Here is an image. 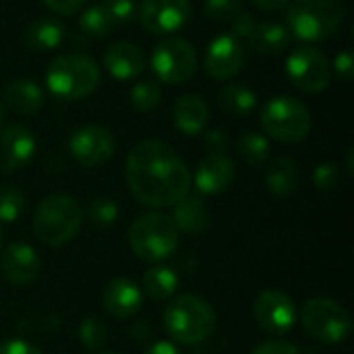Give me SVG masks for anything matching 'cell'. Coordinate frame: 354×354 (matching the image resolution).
<instances>
[{
	"mask_svg": "<svg viewBox=\"0 0 354 354\" xmlns=\"http://www.w3.org/2000/svg\"><path fill=\"white\" fill-rule=\"evenodd\" d=\"M4 102L17 114H33L44 106V89L31 79H15L4 87Z\"/></svg>",
	"mask_w": 354,
	"mask_h": 354,
	"instance_id": "obj_21",
	"label": "cell"
},
{
	"mask_svg": "<svg viewBox=\"0 0 354 354\" xmlns=\"http://www.w3.org/2000/svg\"><path fill=\"white\" fill-rule=\"evenodd\" d=\"M62 39H64V27L56 19H37L23 33L25 46L35 52H50L58 48Z\"/></svg>",
	"mask_w": 354,
	"mask_h": 354,
	"instance_id": "obj_25",
	"label": "cell"
},
{
	"mask_svg": "<svg viewBox=\"0 0 354 354\" xmlns=\"http://www.w3.org/2000/svg\"><path fill=\"white\" fill-rule=\"evenodd\" d=\"M330 66H332V71H334L342 81H351L354 73L353 52H351V50L338 52V54H336V58H334V62H332Z\"/></svg>",
	"mask_w": 354,
	"mask_h": 354,
	"instance_id": "obj_38",
	"label": "cell"
},
{
	"mask_svg": "<svg viewBox=\"0 0 354 354\" xmlns=\"http://www.w3.org/2000/svg\"><path fill=\"white\" fill-rule=\"evenodd\" d=\"M205 143L207 147L212 149V153H226L230 141H228V135L220 129H212L205 133Z\"/></svg>",
	"mask_w": 354,
	"mask_h": 354,
	"instance_id": "obj_40",
	"label": "cell"
},
{
	"mask_svg": "<svg viewBox=\"0 0 354 354\" xmlns=\"http://www.w3.org/2000/svg\"><path fill=\"white\" fill-rule=\"evenodd\" d=\"M79 25L91 37H106V35H110V31L114 27V21L108 17L104 6H89V8H85L81 12Z\"/></svg>",
	"mask_w": 354,
	"mask_h": 354,
	"instance_id": "obj_29",
	"label": "cell"
},
{
	"mask_svg": "<svg viewBox=\"0 0 354 354\" xmlns=\"http://www.w3.org/2000/svg\"><path fill=\"white\" fill-rule=\"evenodd\" d=\"M209 120V108L207 104L195 95L185 93L174 102V124L185 135H199Z\"/></svg>",
	"mask_w": 354,
	"mask_h": 354,
	"instance_id": "obj_20",
	"label": "cell"
},
{
	"mask_svg": "<svg viewBox=\"0 0 354 354\" xmlns=\"http://www.w3.org/2000/svg\"><path fill=\"white\" fill-rule=\"evenodd\" d=\"M301 324L305 332L324 344H340L353 332V319L348 311L332 299H309L301 311Z\"/></svg>",
	"mask_w": 354,
	"mask_h": 354,
	"instance_id": "obj_8",
	"label": "cell"
},
{
	"mask_svg": "<svg viewBox=\"0 0 354 354\" xmlns=\"http://www.w3.org/2000/svg\"><path fill=\"white\" fill-rule=\"evenodd\" d=\"M116 143L108 129L97 124H83L68 137V151L83 168H97L114 156Z\"/></svg>",
	"mask_w": 354,
	"mask_h": 354,
	"instance_id": "obj_11",
	"label": "cell"
},
{
	"mask_svg": "<svg viewBox=\"0 0 354 354\" xmlns=\"http://www.w3.org/2000/svg\"><path fill=\"white\" fill-rule=\"evenodd\" d=\"M236 149H239V156H241L243 162L255 166V164H261V162L268 160V156H270V141L261 133H245V135L239 137Z\"/></svg>",
	"mask_w": 354,
	"mask_h": 354,
	"instance_id": "obj_28",
	"label": "cell"
},
{
	"mask_svg": "<svg viewBox=\"0 0 354 354\" xmlns=\"http://www.w3.org/2000/svg\"><path fill=\"white\" fill-rule=\"evenodd\" d=\"M145 354H183L172 342H156V344H151Z\"/></svg>",
	"mask_w": 354,
	"mask_h": 354,
	"instance_id": "obj_43",
	"label": "cell"
},
{
	"mask_svg": "<svg viewBox=\"0 0 354 354\" xmlns=\"http://www.w3.org/2000/svg\"><path fill=\"white\" fill-rule=\"evenodd\" d=\"M2 122H4V104L0 100V129H2Z\"/></svg>",
	"mask_w": 354,
	"mask_h": 354,
	"instance_id": "obj_46",
	"label": "cell"
},
{
	"mask_svg": "<svg viewBox=\"0 0 354 354\" xmlns=\"http://www.w3.org/2000/svg\"><path fill=\"white\" fill-rule=\"evenodd\" d=\"M261 10H282L290 0H251Z\"/></svg>",
	"mask_w": 354,
	"mask_h": 354,
	"instance_id": "obj_44",
	"label": "cell"
},
{
	"mask_svg": "<svg viewBox=\"0 0 354 354\" xmlns=\"http://www.w3.org/2000/svg\"><path fill=\"white\" fill-rule=\"evenodd\" d=\"M0 354H41V351L25 340H8L0 344Z\"/></svg>",
	"mask_w": 354,
	"mask_h": 354,
	"instance_id": "obj_42",
	"label": "cell"
},
{
	"mask_svg": "<svg viewBox=\"0 0 354 354\" xmlns=\"http://www.w3.org/2000/svg\"><path fill=\"white\" fill-rule=\"evenodd\" d=\"M251 354H301V351L286 340H268L259 344Z\"/></svg>",
	"mask_w": 354,
	"mask_h": 354,
	"instance_id": "obj_39",
	"label": "cell"
},
{
	"mask_svg": "<svg viewBox=\"0 0 354 354\" xmlns=\"http://www.w3.org/2000/svg\"><path fill=\"white\" fill-rule=\"evenodd\" d=\"M353 156L354 151L353 149H348V153H346V172H348V174H353Z\"/></svg>",
	"mask_w": 354,
	"mask_h": 354,
	"instance_id": "obj_45",
	"label": "cell"
},
{
	"mask_svg": "<svg viewBox=\"0 0 354 354\" xmlns=\"http://www.w3.org/2000/svg\"><path fill=\"white\" fill-rule=\"evenodd\" d=\"M164 328L174 342L201 344L216 328V313L212 305L197 295H178L164 311Z\"/></svg>",
	"mask_w": 354,
	"mask_h": 354,
	"instance_id": "obj_2",
	"label": "cell"
},
{
	"mask_svg": "<svg viewBox=\"0 0 354 354\" xmlns=\"http://www.w3.org/2000/svg\"><path fill=\"white\" fill-rule=\"evenodd\" d=\"M178 228L166 214H143L129 230V245L137 259L158 263L168 259L178 247Z\"/></svg>",
	"mask_w": 354,
	"mask_h": 354,
	"instance_id": "obj_6",
	"label": "cell"
},
{
	"mask_svg": "<svg viewBox=\"0 0 354 354\" xmlns=\"http://www.w3.org/2000/svg\"><path fill=\"white\" fill-rule=\"evenodd\" d=\"M160 97H162V89L158 83L153 81H141V83H135L133 89H131V102L137 110L141 112H149L153 110L158 104H160Z\"/></svg>",
	"mask_w": 354,
	"mask_h": 354,
	"instance_id": "obj_32",
	"label": "cell"
},
{
	"mask_svg": "<svg viewBox=\"0 0 354 354\" xmlns=\"http://www.w3.org/2000/svg\"><path fill=\"white\" fill-rule=\"evenodd\" d=\"M104 64L108 73L118 81L137 79L145 71L143 52L135 44H129V41H118L110 46L104 54Z\"/></svg>",
	"mask_w": 354,
	"mask_h": 354,
	"instance_id": "obj_19",
	"label": "cell"
},
{
	"mask_svg": "<svg viewBox=\"0 0 354 354\" xmlns=\"http://www.w3.org/2000/svg\"><path fill=\"white\" fill-rule=\"evenodd\" d=\"M286 75L301 91L319 93L328 89L332 81V66L322 50L315 46H301L290 52L286 60Z\"/></svg>",
	"mask_w": 354,
	"mask_h": 354,
	"instance_id": "obj_10",
	"label": "cell"
},
{
	"mask_svg": "<svg viewBox=\"0 0 354 354\" xmlns=\"http://www.w3.org/2000/svg\"><path fill=\"white\" fill-rule=\"evenodd\" d=\"M191 17L189 0H141L139 21L149 33L166 35L183 29Z\"/></svg>",
	"mask_w": 354,
	"mask_h": 354,
	"instance_id": "obj_13",
	"label": "cell"
},
{
	"mask_svg": "<svg viewBox=\"0 0 354 354\" xmlns=\"http://www.w3.org/2000/svg\"><path fill=\"white\" fill-rule=\"evenodd\" d=\"M245 0H205V15L212 21H232L243 10Z\"/></svg>",
	"mask_w": 354,
	"mask_h": 354,
	"instance_id": "obj_34",
	"label": "cell"
},
{
	"mask_svg": "<svg viewBox=\"0 0 354 354\" xmlns=\"http://www.w3.org/2000/svg\"><path fill=\"white\" fill-rule=\"evenodd\" d=\"M25 209L23 193L12 185H0V224H12Z\"/></svg>",
	"mask_w": 354,
	"mask_h": 354,
	"instance_id": "obj_30",
	"label": "cell"
},
{
	"mask_svg": "<svg viewBox=\"0 0 354 354\" xmlns=\"http://www.w3.org/2000/svg\"><path fill=\"white\" fill-rule=\"evenodd\" d=\"M104 354H116V353H104Z\"/></svg>",
	"mask_w": 354,
	"mask_h": 354,
	"instance_id": "obj_48",
	"label": "cell"
},
{
	"mask_svg": "<svg viewBox=\"0 0 354 354\" xmlns=\"http://www.w3.org/2000/svg\"><path fill=\"white\" fill-rule=\"evenodd\" d=\"M44 4L58 15H73L79 12L85 4V0H44Z\"/></svg>",
	"mask_w": 354,
	"mask_h": 354,
	"instance_id": "obj_41",
	"label": "cell"
},
{
	"mask_svg": "<svg viewBox=\"0 0 354 354\" xmlns=\"http://www.w3.org/2000/svg\"><path fill=\"white\" fill-rule=\"evenodd\" d=\"M253 317L257 326L268 334L282 336L290 332L297 324V305L286 292L270 288L255 299Z\"/></svg>",
	"mask_w": 354,
	"mask_h": 354,
	"instance_id": "obj_12",
	"label": "cell"
},
{
	"mask_svg": "<svg viewBox=\"0 0 354 354\" xmlns=\"http://www.w3.org/2000/svg\"><path fill=\"white\" fill-rule=\"evenodd\" d=\"M127 183L145 207H172L189 195L191 172L170 145L145 139L127 158Z\"/></svg>",
	"mask_w": 354,
	"mask_h": 354,
	"instance_id": "obj_1",
	"label": "cell"
},
{
	"mask_svg": "<svg viewBox=\"0 0 354 354\" xmlns=\"http://www.w3.org/2000/svg\"><path fill=\"white\" fill-rule=\"evenodd\" d=\"M313 183L319 191H334L342 183V172L336 164L326 162L313 170Z\"/></svg>",
	"mask_w": 354,
	"mask_h": 354,
	"instance_id": "obj_35",
	"label": "cell"
},
{
	"mask_svg": "<svg viewBox=\"0 0 354 354\" xmlns=\"http://www.w3.org/2000/svg\"><path fill=\"white\" fill-rule=\"evenodd\" d=\"M102 6L114 23H131L137 17L135 0H104Z\"/></svg>",
	"mask_w": 354,
	"mask_h": 354,
	"instance_id": "obj_36",
	"label": "cell"
},
{
	"mask_svg": "<svg viewBox=\"0 0 354 354\" xmlns=\"http://www.w3.org/2000/svg\"><path fill=\"white\" fill-rule=\"evenodd\" d=\"M288 44H290V31L282 23H272V21L257 23L253 33L249 35V46L263 56L280 54L284 48H288Z\"/></svg>",
	"mask_w": 354,
	"mask_h": 354,
	"instance_id": "obj_24",
	"label": "cell"
},
{
	"mask_svg": "<svg viewBox=\"0 0 354 354\" xmlns=\"http://www.w3.org/2000/svg\"><path fill=\"white\" fill-rule=\"evenodd\" d=\"M178 288V276L174 270L156 266L143 274V290L153 301H168Z\"/></svg>",
	"mask_w": 354,
	"mask_h": 354,
	"instance_id": "obj_27",
	"label": "cell"
},
{
	"mask_svg": "<svg viewBox=\"0 0 354 354\" xmlns=\"http://www.w3.org/2000/svg\"><path fill=\"white\" fill-rule=\"evenodd\" d=\"M261 127L266 133L284 143H299L311 131L309 108L290 95H278L270 100L261 112Z\"/></svg>",
	"mask_w": 354,
	"mask_h": 354,
	"instance_id": "obj_7",
	"label": "cell"
},
{
	"mask_svg": "<svg viewBox=\"0 0 354 354\" xmlns=\"http://www.w3.org/2000/svg\"><path fill=\"white\" fill-rule=\"evenodd\" d=\"M83 222V209L71 195H48L35 209L33 232L48 247L71 243Z\"/></svg>",
	"mask_w": 354,
	"mask_h": 354,
	"instance_id": "obj_5",
	"label": "cell"
},
{
	"mask_svg": "<svg viewBox=\"0 0 354 354\" xmlns=\"http://www.w3.org/2000/svg\"><path fill=\"white\" fill-rule=\"evenodd\" d=\"M35 137L29 129L12 124L2 131L0 135V151H2V166L4 170L12 172L17 168H23L29 164V160L35 156Z\"/></svg>",
	"mask_w": 354,
	"mask_h": 354,
	"instance_id": "obj_17",
	"label": "cell"
},
{
	"mask_svg": "<svg viewBox=\"0 0 354 354\" xmlns=\"http://www.w3.org/2000/svg\"><path fill=\"white\" fill-rule=\"evenodd\" d=\"M288 31L303 41H322L338 33L344 23L346 8L342 0H290Z\"/></svg>",
	"mask_w": 354,
	"mask_h": 354,
	"instance_id": "obj_4",
	"label": "cell"
},
{
	"mask_svg": "<svg viewBox=\"0 0 354 354\" xmlns=\"http://www.w3.org/2000/svg\"><path fill=\"white\" fill-rule=\"evenodd\" d=\"M118 214H120V209H118L116 201L106 199V197L93 199V201L87 205V209H85L87 220H89L93 226H97V228H110V226L118 220Z\"/></svg>",
	"mask_w": 354,
	"mask_h": 354,
	"instance_id": "obj_31",
	"label": "cell"
},
{
	"mask_svg": "<svg viewBox=\"0 0 354 354\" xmlns=\"http://www.w3.org/2000/svg\"><path fill=\"white\" fill-rule=\"evenodd\" d=\"M245 66V46L232 33L218 35L205 52V71L214 79H232Z\"/></svg>",
	"mask_w": 354,
	"mask_h": 354,
	"instance_id": "obj_14",
	"label": "cell"
},
{
	"mask_svg": "<svg viewBox=\"0 0 354 354\" xmlns=\"http://www.w3.org/2000/svg\"><path fill=\"white\" fill-rule=\"evenodd\" d=\"M100 64L85 54H62L54 58L46 71V83L52 95L75 102L95 91L100 85Z\"/></svg>",
	"mask_w": 354,
	"mask_h": 354,
	"instance_id": "obj_3",
	"label": "cell"
},
{
	"mask_svg": "<svg viewBox=\"0 0 354 354\" xmlns=\"http://www.w3.org/2000/svg\"><path fill=\"white\" fill-rule=\"evenodd\" d=\"M149 64L162 83L180 85L193 77L197 68V54L187 39L166 37L153 48Z\"/></svg>",
	"mask_w": 354,
	"mask_h": 354,
	"instance_id": "obj_9",
	"label": "cell"
},
{
	"mask_svg": "<svg viewBox=\"0 0 354 354\" xmlns=\"http://www.w3.org/2000/svg\"><path fill=\"white\" fill-rule=\"evenodd\" d=\"M266 189L276 197H290L299 189V166L292 158H276L266 172Z\"/></svg>",
	"mask_w": 354,
	"mask_h": 354,
	"instance_id": "obj_23",
	"label": "cell"
},
{
	"mask_svg": "<svg viewBox=\"0 0 354 354\" xmlns=\"http://www.w3.org/2000/svg\"><path fill=\"white\" fill-rule=\"evenodd\" d=\"M41 261L37 251L27 243H10L0 255V272L6 282L25 286L37 280Z\"/></svg>",
	"mask_w": 354,
	"mask_h": 354,
	"instance_id": "obj_15",
	"label": "cell"
},
{
	"mask_svg": "<svg viewBox=\"0 0 354 354\" xmlns=\"http://www.w3.org/2000/svg\"><path fill=\"white\" fill-rule=\"evenodd\" d=\"M218 102L220 106L232 114V116H247L255 110L257 106V95L255 91H251L247 85H239V83H228L220 89L218 93Z\"/></svg>",
	"mask_w": 354,
	"mask_h": 354,
	"instance_id": "obj_26",
	"label": "cell"
},
{
	"mask_svg": "<svg viewBox=\"0 0 354 354\" xmlns=\"http://www.w3.org/2000/svg\"><path fill=\"white\" fill-rule=\"evenodd\" d=\"M172 220L178 228V232H187V234H201L207 228L209 222V214L205 203L201 201V197L195 195H185L178 203L172 205Z\"/></svg>",
	"mask_w": 354,
	"mask_h": 354,
	"instance_id": "obj_22",
	"label": "cell"
},
{
	"mask_svg": "<svg viewBox=\"0 0 354 354\" xmlns=\"http://www.w3.org/2000/svg\"><path fill=\"white\" fill-rule=\"evenodd\" d=\"M79 338L85 348L97 351L108 340V328L97 317H85L79 326Z\"/></svg>",
	"mask_w": 354,
	"mask_h": 354,
	"instance_id": "obj_33",
	"label": "cell"
},
{
	"mask_svg": "<svg viewBox=\"0 0 354 354\" xmlns=\"http://www.w3.org/2000/svg\"><path fill=\"white\" fill-rule=\"evenodd\" d=\"M257 21L251 12H245L241 10L234 19H232V35L239 37V39H249V35L253 33Z\"/></svg>",
	"mask_w": 354,
	"mask_h": 354,
	"instance_id": "obj_37",
	"label": "cell"
},
{
	"mask_svg": "<svg viewBox=\"0 0 354 354\" xmlns=\"http://www.w3.org/2000/svg\"><path fill=\"white\" fill-rule=\"evenodd\" d=\"M234 180V162L226 153L205 156L195 172V187L201 195H218Z\"/></svg>",
	"mask_w": 354,
	"mask_h": 354,
	"instance_id": "obj_16",
	"label": "cell"
},
{
	"mask_svg": "<svg viewBox=\"0 0 354 354\" xmlns=\"http://www.w3.org/2000/svg\"><path fill=\"white\" fill-rule=\"evenodd\" d=\"M2 241H4V234H2V228H0V249H2Z\"/></svg>",
	"mask_w": 354,
	"mask_h": 354,
	"instance_id": "obj_47",
	"label": "cell"
},
{
	"mask_svg": "<svg viewBox=\"0 0 354 354\" xmlns=\"http://www.w3.org/2000/svg\"><path fill=\"white\" fill-rule=\"evenodd\" d=\"M102 301L110 315L124 319V317H133L141 309L143 295H141V288L133 280L116 278L104 288Z\"/></svg>",
	"mask_w": 354,
	"mask_h": 354,
	"instance_id": "obj_18",
	"label": "cell"
}]
</instances>
